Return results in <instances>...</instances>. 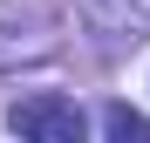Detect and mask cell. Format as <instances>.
<instances>
[{
    "label": "cell",
    "mask_w": 150,
    "mask_h": 143,
    "mask_svg": "<svg viewBox=\"0 0 150 143\" xmlns=\"http://www.w3.org/2000/svg\"><path fill=\"white\" fill-rule=\"evenodd\" d=\"M7 123H14L21 136H41V143H82V130H89L68 95H28V102H14Z\"/></svg>",
    "instance_id": "cell-1"
},
{
    "label": "cell",
    "mask_w": 150,
    "mask_h": 143,
    "mask_svg": "<svg viewBox=\"0 0 150 143\" xmlns=\"http://www.w3.org/2000/svg\"><path fill=\"white\" fill-rule=\"evenodd\" d=\"M103 130H109V136H150V123H143L137 109H123V102H109V109H103Z\"/></svg>",
    "instance_id": "cell-2"
}]
</instances>
